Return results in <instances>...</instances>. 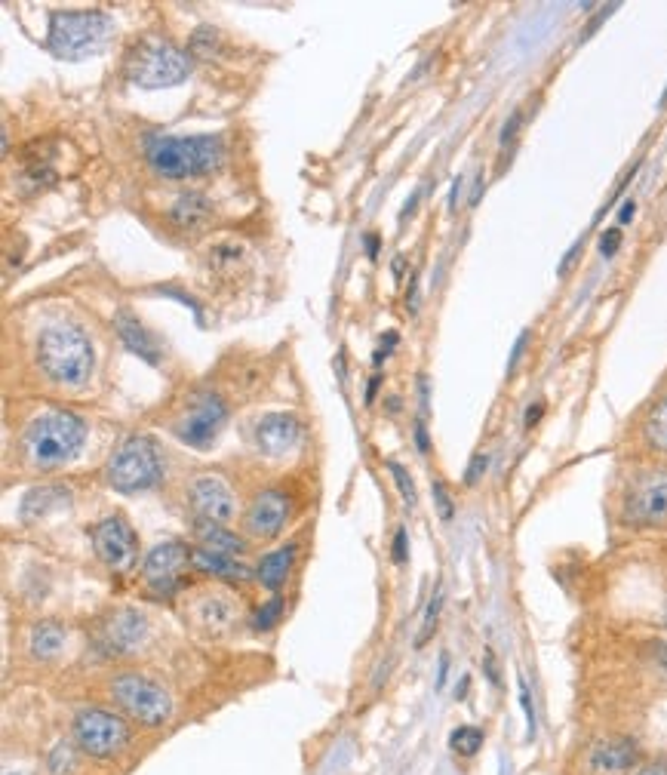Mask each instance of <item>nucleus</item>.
I'll return each instance as SVG.
<instances>
[{
	"label": "nucleus",
	"instance_id": "c85d7f7f",
	"mask_svg": "<svg viewBox=\"0 0 667 775\" xmlns=\"http://www.w3.org/2000/svg\"><path fill=\"white\" fill-rule=\"evenodd\" d=\"M219 47H222V40H219V31L213 25H200L188 37V50L200 59H213V53H219Z\"/></svg>",
	"mask_w": 667,
	"mask_h": 775
},
{
	"label": "nucleus",
	"instance_id": "f8f14e48",
	"mask_svg": "<svg viewBox=\"0 0 667 775\" xmlns=\"http://www.w3.org/2000/svg\"><path fill=\"white\" fill-rule=\"evenodd\" d=\"M191 563V551L185 542H160L154 545L145 560H142V576L148 582V588L157 594V597H170L176 588H179V579H182V569Z\"/></svg>",
	"mask_w": 667,
	"mask_h": 775
},
{
	"label": "nucleus",
	"instance_id": "79ce46f5",
	"mask_svg": "<svg viewBox=\"0 0 667 775\" xmlns=\"http://www.w3.org/2000/svg\"><path fill=\"white\" fill-rule=\"evenodd\" d=\"M541 416H545V400H535V403H529V406H526V419H523V428H526V431H532V428L541 422Z\"/></svg>",
	"mask_w": 667,
	"mask_h": 775
},
{
	"label": "nucleus",
	"instance_id": "4d7b16f0",
	"mask_svg": "<svg viewBox=\"0 0 667 775\" xmlns=\"http://www.w3.org/2000/svg\"><path fill=\"white\" fill-rule=\"evenodd\" d=\"M419 197H422V191H415L406 203H403V213H400V219H409L412 213H415V207H419Z\"/></svg>",
	"mask_w": 667,
	"mask_h": 775
},
{
	"label": "nucleus",
	"instance_id": "473e14b6",
	"mask_svg": "<svg viewBox=\"0 0 667 775\" xmlns=\"http://www.w3.org/2000/svg\"><path fill=\"white\" fill-rule=\"evenodd\" d=\"M520 127H523V111L517 108L508 120H505V127H502V136H498V145H502V154L517 142V133H520Z\"/></svg>",
	"mask_w": 667,
	"mask_h": 775
},
{
	"label": "nucleus",
	"instance_id": "ea45409f",
	"mask_svg": "<svg viewBox=\"0 0 667 775\" xmlns=\"http://www.w3.org/2000/svg\"><path fill=\"white\" fill-rule=\"evenodd\" d=\"M397 339H400V336H397L394 330H391V333H385V339H382L379 351H375V354H372V363H375V366H382V363H385V357H388V354H391V351L397 348Z\"/></svg>",
	"mask_w": 667,
	"mask_h": 775
},
{
	"label": "nucleus",
	"instance_id": "bf43d9fd",
	"mask_svg": "<svg viewBox=\"0 0 667 775\" xmlns=\"http://www.w3.org/2000/svg\"><path fill=\"white\" fill-rule=\"evenodd\" d=\"M446 671H449V656L443 652V656H440V671H437V686H443V683H446Z\"/></svg>",
	"mask_w": 667,
	"mask_h": 775
},
{
	"label": "nucleus",
	"instance_id": "f257e3e1",
	"mask_svg": "<svg viewBox=\"0 0 667 775\" xmlns=\"http://www.w3.org/2000/svg\"><path fill=\"white\" fill-rule=\"evenodd\" d=\"M148 167L160 179H194L222 170L225 142L222 136H148L145 142Z\"/></svg>",
	"mask_w": 667,
	"mask_h": 775
},
{
	"label": "nucleus",
	"instance_id": "6ab92c4d",
	"mask_svg": "<svg viewBox=\"0 0 667 775\" xmlns=\"http://www.w3.org/2000/svg\"><path fill=\"white\" fill-rule=\"evenodd\" d=\"M114 326H117V336H120V342L127 345L139 360H145V363H151V366H157L160 363V357H163V348H160V342L145 330V326L130 314V311H117V317H114Z\"/></svg>",
	"mask_w": 667,
	"mask_h": 775
},
{
	"label": "nucleus",
	"instance_id": "5fc2aeb1",
	"mask_svg": "<svg viewBox=\"0 0 667 775\" xmlns=\"http://www.w3.org/2000/svg\"><path fill=\"white\" fill-rule=\"evenodd\" d=\"M483 668H486V677L498 686V683H502V677H498V665H495V656H492V652H486V659H483Z\"/></svg>",
	"mask_w": 667,
	"mask_h": 775
},
{
	"label": "nucleus",
	"instance_id": "2f4dec72",
	"mask_svg": "<svg viewBox=\"0 0 667 775\" xmlns=\"http://www.w3.org/2000/svg\"><path fill=\"white\" fill-rule=\"evenodd\" d=\"M280 616H283V597L274 594L268 603H262V609L256 613V619H253V628H256V631H271V628L280 622Z\"/></svg>",
	"mask_w": 667,
	"mask_h": 775
},
{
	"label": "nucleus",
	"instance_id": "a19ab883",
	"mask_svg": "<svg viewBox=\"0 0 667 775\" xmlns=\"http://www.w3.org/2000/svg\"><path fill=\"white\" fill-rule=\"evenodd\" d=\"M529 339H532V333H529V330H523V333H520V339H517V345L511 348V360H508V373H514V370H517V366H520V357H523V351H526Z\"/></svg>",
	"mask_w": 667,
	"mask_h": 775
},
{
	"label": "nucleus",
	"instance_id": "39448f33",
	"mask_svg": "<svg viewBox=\"0 0 667 775\" xmlns=\"http://www.w3.org/2000/svg\"><path fill=\"white\" fill-rule=\"evenodd\" d=\"M114 34V22L102 10H59L50 16L47 50L56 59H87L108 47Z\"/></svg>",
	"mask_w": 667,
	"mask_h": 775
},
{
	"label": "nucleus",
	"instance_id": "09e8293b",
	"mask_svg": "<svg viewBox=\"0 0 667 775\" xmlns=\"http://www.w3.org/2000/svg\"><path fill=\"white\" fill-rule=\"evenodd\" d=\"M634 213H637V200L628 197V200L621 203V210H618V225H628L634 219Z\"/></svg>",
	"mask_w": 667,
	"mask_h": 775
},
{
	"label": "nucleus",
	"instance_id": "aec40b11",
	"mask_svg": "<svg viewBox=\"0 0 667 775\" xmlns=\"http://www.w3.org/2000/svg\"><path fill=\"white\" fill-rule=\"evenodd\" d=\"M191 566L200 569V573L213 576V579H225V582H253V573L228 554H216L206 548H191Z\"/></svg>",
	"mask_w": 667,
	"mask_h": 775
},
{
	"label": "nucleus",
	"instance_id": "393cba45",
	"mask_svg": "<svg viewBox=\"0 0 667 775\" xmlns=\"http://www.w3.org/2000/svg\"><path fill=\"white\" fill-rule=\"evenodd\" d=\"M643 440L649 450L667 456V394L661 400H655V406L646 413V422H643Z\"/></svg>",
	"mask_w": 667,
	"mask_h": 775
},
{
	"label": "nucleus",
	"instance_id": "603ef678",
	"mask_svg": "<svg viewBox=\"0 0 667 775\" xmlns=\"http://www.w3.org/2000/svg\"><path fill=\"white\" fill-rule=\"evenodd\" d=\"M462 188H465V179H462V176H455V179H452V188H449V213H455L458 197H462Z\"/></svg>",
	"mask_w": 667,
	"mask_h": 775
},
{
	"label": "nucleus",
	"instance_id": "f03ea898",
	"mask_svg": "<svg viewBox=\"0 0 667 775\" xmlns=\"http://www.w3.org/2000/svg\"><path fill=\"white\" fill-rule=\"evenodd\" d=\"M37 366L50 382L65 388H83L93 379L96 351L90 336L71 323L47 326L37 336Z\"/></svg>",
	"mask_w": 667,
	"mask_h": 775
},
{
	"label": "nucleus",
	"instance_id": "a18cd8bd",
	"mask_svg": "<svg viewBox=\"0 0 667 775\" xmlns=\"http://www.w3.org/2000/svg\"><path fill=\"white\" fill-rule=\"evenodd\" d=\"M160 293H170V296H176V299H179V302H182V305H188V308H191V311H194V314H197V317H200V314H203V308H200V302H197V299H194V296H188V293H179V290H173V287H160Z\"/></svg>",
	"mask_w": 667,
	"mask_h": 775
},
{
	"label": "nucleus",
	"instance_id": "864d4df0",
	"mask_svg": "<svg viewBox=\"0 0 667 775\" xmlns=\"http://www.w3.org/2000/svg\"><path fill=\"white\" fill-rule=\"evenodd\" d=\"M379 388H382V373H375L372 379H369V385H366V406H372V400H375V394H379Z\"/></svg>",
	"mask_w": 667,
	"mask_h": 775
},
{
	"label": "nucleus",
	"instance_id": "cd10ccee",
	"mask_svg": "<svg viewBox=\"0 0 667 775\" xmlns=\"http://www.w3.org/2000/svg\"><path fill=\"white\" fill-rule=\"evenodd\" d=\"M483 742H486V736H483L480 726H458L449 736V748L455 754H462V757H474L483 748Z\"/></svg>",
	"mask_w": 667,
	"mask_h": 775
},
{
	"label": "nucleus",
	"instance_id": "4be33fe9",
	"mask_svg": "<svg viewBox=\"0 0 667 775\" xmlns=\"http://www.w3.org/2000/svg\"><path fill=\"white\" fill-rule=\"evenodd\" d=\"M194 533L200 548L216 551V554H228V557H243L246 554V539H240L231 529H225V523H213V520H194Z\"/></svg>",
	"mask_w": 667,
	"mask_h": 775
},
{
	"label": "nucleus",
	"instance_id": "c9c22d12",
	"mask_svg": "<svg viewBox=\"0 0 667 775\" xmlns=\"http://www.w3.org/2000/svg\"><path fill=\"white\" fill-rule=\"evenodd\" d=\"M434 502H437V511H440V517L443 520H452V514H455V505H452V499H449V493H446V486H443V480H434Z\"/></svg>",
	"mask_w": 667,
	"mask_h": 775
},
{
	"label": "nucleus",
	"instance_id": "c756f323",
	"mask_svg": "<svg viewBox=\"0 0 667 775\" xmlns=\"http://www.w3.org/2000/svg\"><path fill=\"white\" fill-rule=\"evenodd\" d=\"M440 609H443V588H437L434 597L428 600L425 622H422V634H419V640H415V646H425V643L434 637V628H437V619H440Z\"/></svg>",
	"mask_w": 667,
	"mask_h": 775
},
{
	"label": "nucleus",
	"instance_id": "37998d69",
	"mask_svg": "<svg viewBox=\"0 0 667 775\" xmlns=\"http://www.w3.org/2000/svg\"><path fill=\"white\" fill-rule=\"evenodd\" d=\"M615 10H618V7H615V4H609V7H603V10H600V13H597V16H594V19H591V25H588V28H585V31H581V34H578V40H581V44H585V40H588V37H591V34H594V31H597V28H600V25H603V22H606V19H609V13H615Z\"/></svg>",
	"mask_w": 667,
	"mask_h": 775
},
{
	"label": "nucleus",
	"instance_id": "a878e982",
	"mask_svg": "<svg viewBox=\"0 0 667 775\" xmlns=\"http://www.w3.org/2000/svg\"><path fill=\"white\" fill-rule=\"evenodd\" d=\"M62 643H65L62 625H56V622H40V625H34V631H31V656H37V659H53V656H59Z\"/></svg>",
	"mask_w": 667,
	"mask_h": 775
},
{
	"label": "nucleus",
	"instance_id": "0eeeda50",
	"mask_svg": "<svg viewBox=\"0 0 667 775\" xmlns=\"http://www.w3.org/2000/svg\"><path fill=\"white\" fill-rule=\"evenodd\" d=\"M114 705L142 726H163L173 717V699L160 683L142 674H117L111 680Z\"/></svg>",
	"mask_w": 667,
	"mask_h": 775
},
{
	"label": "nucleus",
	"instance_id": "423d86ee",
	"mask_svg": "<svg viewBox=\"0 0 667 775\" xmlns=\"http://www.w3.org/2000/svg\"><path fill=\"white\" fill-rule=\"evenodd\" d=\"M160 480H163V453L157 440L148 434H130L114 450L105 468V483L123 496L148 493Z\"/></svg>",
	"mask_w": 667,
	"mask_h": 775
},
{
	"label": "nucleus",
	"instance_id": "20e7f679",
	"mask_svg": "<svg viewBox=\"0 0 667 775\" xmlns=\"http://www.w3.org/2000/svg\"><path fill=\"white\" fill-rule=\"evenodd\" d=\"M123 74L139 90H170L191 74V56L163 37H142L123 59Z\"/></svg>",
	"mask_w": 667,
	"mask_h": 775
},
{
	"label": "nucleus",
	"instance_id": "f704fd0d",
	"mask_svg": "<svg viewBox=\"0 0 667 775\" xmlns=\"http://www.w3.org/2000/svg\"><path fill=\"white\" fill-rule=\"evenodd\" d=\"M50 766H53V775H68V772L74 769V754H71V748H68V745L56 748L53 757H50Z\"/></svg>",
	"mask_w": 667,
	"mask_h": 775
},
{
	"label": "nucleus",
	"instance_id": "8fccbe9b",
	"mask_svg": "<svg viewBox=\"0 0 667 775\" xmlns=\"http://www.w3.org/2000/svg\"><path fill=\"white\" fill-rule=\"evenodd\" d=\"M363 247H366V259H369V262L379 259V234L369 231V234L363 237Z\"/></svg>",
	"mask_w": 667,
	"mask_h": 775
},
{
	"label": "nucleus",
	"instance_id": "13d9d810",
	"mask_svg": "<svg viewBox=\"0 0 667 775\" xmlns=\"http://www.w3.org/2000/svg\"><path fill=\"white\" fill-rule=\"evenodd\" d=\"M637 775H667V760L649 763V766H646V769H640Z\"/></svg>",
	"mask_w": 667,
	"mask_h": 775
},
{
	"label": "nucleus",
	"instance_id": "7ed1b4c3",
	"mask_svg": "<svg viewBox=\"0 0 667 775\" xmlns=\"http://www.w3.org/2000/svg\"><path fill=\"white\" fill-rule=\"evenodd\" d=\"M87 440V425L68 410L40 413L22 437V456L34 471H56L77 459Z\"/></svg>",
	"mask_w": 667,
	"mask_h": 775
},
{
	"label": "nucleus",
	"instance_id": "9d476101",
	"mask_svg": "<svg viewBox=\"0 0 667 775\" xmlns=\"http://www.w3.org/2000/svg\"><path fill=\"white\" fill-rule=\"evenodd\" d=\"M621 517L631 526H661L667 523V471H640L624 489Z\"/></svg>",
	"mask_w": 667,
	"mask_h": 775
},
{
	"label": "nucleus",
	"instance_id": "de8ad7c7",
	"mask_svg": "<svg viewBox=\"0 0 667 775\" xmlns=\"http://www.w3.org/2000/svg\"><path fill=\"white\" fill-rule=\"evenodd\" d=\"M652 662L661 668V674H667V643H652Z\"/></svg>",
	"mask_w": 667,
	"mask_h": 775
},
{
	"label": "nucleus",
	"instance_id": "412c9836",
	"mask_svg": "<svg viewBox=\"0 0 667 775\" xmlns=\"http://www.w3.org/2000/svg\"><path fill=\"white\" fill-rule=\"evenodd\" d=\"M194 622L206 634H225L234 625V603L219 594H206L194 603Z\"/></svg>",
	"mask_w": 667,
	"mask_h": 775
},
{
	"label": "nucleus",
	"instance_id": "dca6fc26",
	"mask_svg": "<svg viewBox=\"0 0 667 775\" xmlns=\"http://www.w3.org/2000/svg\"><path fill=\"white\" fill-rule=\"evenodd\" d=\"M148 634V622L136 609H120V613L108 616V622L99 631V640L108 652H133L136 646H142Z\"/></svg>",
	"mask_w": 667,
	"mask_h": 775
},
{
	"label": "nucleus",
	"instance_id": "3c124183",
	"mask_svg": "<svg viewBox=\"0 0 667 775\" xmlns=\"http://www.w3.org/2000/svg\"><path fill=\"white\" fill-rule=\"evenodd\" d=\"M406 308H409V314L415 317L419 314V280L412 277V283H409V296H406Z\"/></svg>",
	"mask_w": 667,
	"mask_h": 775
},
{
	"label": "nucleus",
	"instance_id": "4468645a",
	"mask_svg": "<svg viewBox=\"0 0 667 775\" xmlns=\"http://www.w3.org/2000/svg\"><path fill=\"white\" fill-rule=\"evenodd\" d=\"M289 520V499L280 489H262V493L249 502L243 529L253 539H274Z\"/></svg>",
	"mask_w": 667,
	"mask_h": 775
},
{
	"label": "nucleus",
	"instance_id": "f3484780",
	"mask_svg": "<svg viewBox=\"0 0 667 775\" xmlns=\"http://www.w3.org/2000/svg\"><path fill=\"white\" fill-rule=\"evenodd\" d=\"M216 216V207L213 200L200 194V191H185L173 200V207L166 210V219H170V225L182 234H194V231H203L206 225L213 222Z\"/></svg>",
	"mask_w": 667,
	"mask_h": 775
},
{
	"label": "nucleus",
	"instance_id": "680f3d73",
	"mask_svg": "<svg viewBox=\"0 0 667 775\" xmlns=\"http://www.w3.org/2000/svg\"><path fill=\"white\" fill-rule=\"evenodd\" d=\"M661 105H667V90H664V96H661Z\"/></svg>",
	"mask_w": 667,
	"mask_h": 775
},
{
	"label": "nucleus",
	"instance_id": "a211bd4d",
	"mask_svg": "<svg viewBox=\"0 0 667 775\" xmlns=\"http://www.w3.org/2000/svg\"><path fill=\"white\" fill-rule=\"evenodd\" d=\"M640 760V748L631 739H606L591 748L588 766L594 775H621Z\"/></svg>",
	"mask_w": 667,
	"mask_h": 775
},
{
	"label": "nucleus",
	"instance_id": "e2e57ef3",
	"mask_svg": "<svg viewBox=\"0 0 667 775\" xmlns=\"http://www.w3.org/2000/svg\"><path fill=\"white\" fill-rule=\"evenodd\" d=\"M7 775H22V772H7Z\"/></svg>",
	"mask_w": 667,
	"mask_h": 775
},
{
	"label": "nucleus",
	"instance_id": "5701e85b",
	"mask_svg": "<svg viewBox=\"0 0 667 775\" xmlns=\"http://www.w3.org/2000/svg\"><path fill=\"white\" fill-rule=\"evenodd\" d=\"M71 505V493L65 486H37L31 489V493L22 499V520H40L47 517L59 508H68Z\"/></svg>",
	"mask_w": 667,
	"mask_h": 775
},
{
	"label": "nucleus",
	"instance_id": "49530a36",
	"mask_svg": "<svg viewBox=\"0 0 667 775\" xmlns=\"http://www.w3.org/2000/svg\"><path fill=\"white\" fill-rule=\"evenodd\" d=\"M581 250H585V237H581V240H575V243H572V250L563 256V262H560V274H566V271L575 265V256H578Z\"/></svg>",
	"mask_w": 667,
	"mask_h": 775
},
{
	"label": "nucleus",
	"instance_id": "58836bf2",
	"mask_svg": "<svg viewBox=\"0 0 667 775\" xmlns=\"http://www.w3.org/2000/svg\"><path fill=\"white\" fill-rule=\"evenodd\" d=\"M391 554H394V563H406V557H409V542H406V529H403V526L394 533Z\"/></svg>",
	"mask_w": 667,
	"mask_h": 775
},
{
	"label": "nucleus",
	"instance_id": "bb28decb",
	"mask_svg": "<svg viewBox=\"0 0 667 775\" xmlns=\"http://www.w3.org/2000/svg\"><path fill=\"white\" fill-rule=\"evenodd\" d=\"M246 262V250L240 243H216V247L206 253V265L216 274H237V268Z\"/></svg>",
	"mask_w": 667,
	"mask_h": 775
},
{
	"label": "nucleus",
	"instance_id": "6e6d98bb",
	"mask_svg": "<svg viewBox=\"0 0 667 775\" xmlns=\"http://www.w3.org/2000/svg\"><path fill=\"white\" fill-rule=\"evenodd\" d=\"M483 188H486V179H483V173H477V179H474V188H471V207H477V203H480V197H483Z\"/></svg>",
	"mask_w": 667,
	"mask_h": 775
},
{
	"label": "nucleus",
	"instance_id": "b1692460",
	"mask_svg": "<svg viewBox=\"0 0 667 775\" xmlns=\"http://www.w3.org/2000/svg\"><path fill=\"white\" fill-rule=\"evenodd\" d=\"M296 545H283V548H277V551H271L268 557H262V563H259V582L268 588V591H280L283 588V582H286V576H289V569H293V560H296Z\"/></svg>",
	"mask_w": 667,
	"mask_h": 775
},
{
	"label": "nucleus",
	"instance_id": "c03bdc74",
	"mask_svg": "<svg viewBox=\"0 0 667 775\" xmlns=\"http://www.w3.org/2000/svg\"><path fill=\"white\" fill-rule=\"evenodd\" d=\"M415 446H419V453H428V450H431L428 428H425V419H422V416L415 419Z\"/></svg>",
	"mask_w": 667,
	"mask_h": 775
},
{
	"label": "nucleus",
	"instance_id": "72a5a7b5",
	"mask_svg": "<svg viewBox=\"0 0 667 775\" xmlns=\"http://www.w3.org/2000/svg\"><path fill=\"white\" fill-rule=\"evenodd\" d=\"M486 471H489V456H486V453H477V456L471 459V465L465 468V486H477Z\"/></svg>",
	"mask_w": 667,
	"mask_h": 775
},
{
	"label": "nucleus",
	"instance_id": "052dcab7",
	"mask_svg": "<svg viewBox=\"0 0 667 775\" xmlns=\"http://www.w3.org/2000/svg\"><path fill=\"white\" fill-rule=\"evenodd\" d=\"M388 406H391V413H400V397H391Z\"/></svg>",
	"mask_w": 667,
	"mask_h": 775
},
{
	"label": "nucleus",
	"instance_id": "4c0bfd02",
	"mask_svg": "<svg viewBox=\"0 0 667 775\" xmlns=\"http://www.w3.org/2000/svg\"><path fill=\"white\" fill-rule=\"evenodd\" d=\"M520 705H523V714H526V723H529V739L535 736V708H532V696H529V686L520 680Z\"/></svg>",
	"mask_w": 667,
	"mask_h": 775
},
{
	"label": "nucleus",
	"instance_id": "1a4fd4ad",
	"mask_svg": "<svg viewBox=\"0 0 667 775\" xmlns=\"http://www.w3.org/2000/svg\"><path fill=\"white\" fill-rule=\"evenodd\" d=\"M74 742L83 754H90L96 760L117 757L123 748L130 745V726L123 717L102 711V708H87L80 711L71 723Z\"/></svg>",
	"mask_w": 667,
	"mask_h": 775
},
{
	"label": "nucleus",
	"instance_id": "9b49d317",
	"mask_svg": "<svg viewBox=\"0 0 667 775\" xmlns=\"http://www.w3.org/2000/svg\"><path fill=\"white\" fill-rule=\"evenodd\" d=\"M93 551L96 557L114 569V573H127V569L136 566L139 560V542L133 526L123 520V517H105L93 526Z\"/></svg>",
	"mask_w": 667,
	"mask_h": 775
},
{
	"label": "nucleus",
	"instance_id": "6e6552de",
	"mask_svg": "<svg viewBox=\"0 0 667 775\" xmlns=\"http://www.w3.org/2000/svg\"><path fill=\"white\" fill-rule=\"evenodd\" d=\"M228 422V403L216 391H194L185 403L182 416L173 425V434L188 443L191 450H210Z\"/></svg>",
	"mask_w": 667,
	"mask_h": 775
},
{
	"label": "nucleus",
	"instance_id": "2eb2a0df",
	"mask_svg": "<svg viewBox=\"0 0 667 775\" xmlns=\"http://www.w3.org/2000/svg\"><path fill=\"white\" fill-rule=\"evenodd\" d=\"M302 440V422L293 413H268L256 422V446L268 459L293 453Z\"/></svg>",
	"mask_w": 667,
	"mask_h": 775
},
{
	"label": "nucleus",
	"instance_id": "7c9ffc66",
	"mask_svg": "<svg viewBox=\"0 0 667 775\" xmlns=\"http://www.w3.org/2000/svg\"><path fill=\"white\" fill-rule=\"evenodd\" d=\"M388 471H391V477H394V483H397V489H400L403 502H406L409 511H412L415 505H419V493H415V483H412L409 471H406L400 462H388Z\"/></svg>",
	"mask_w": 667,
	"mask_h": 775
},
{
	"label": "nucleus",
	"instance_id": "ddd939ff",
	"mask_svg": "<svg viewBox=\"0 0 667 775\" xmlns=\"http://www.w3.org/2000/svg\"><path fill=\"white\" fill-rule=\"evenodd\" d=\"M188 502L197 520H213V523H228L237 511L234 493L225 477L219 474H200L188 486Z\"/></svg>",
	"mask_w": 667,
	"mask_h": 775
},
{
	"label": "nucleus",
	"instance_id": "e433bc0d",
	"mask_svg": "<svg viewBox=\"0 0 667 775\" xmlns=\"http://www.w3.org/2000/svg\"><path fill=\"white\" fill-rule=\"evenodd\" d=\"M621 247V228H606L603 237H600V256L603 259H612Z\"/></svg>",
	"mask_w": 667,
	"mask_h": 775
}]
</instances>
